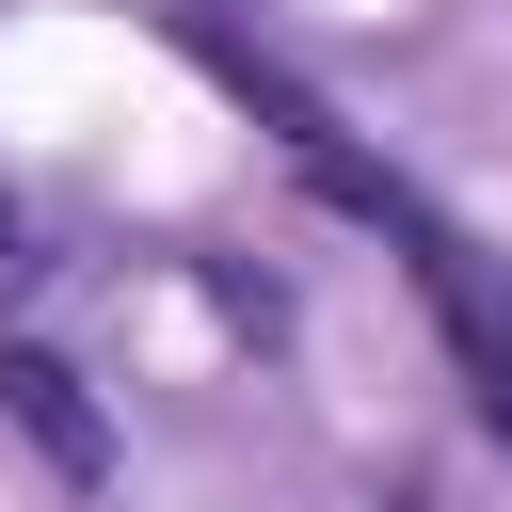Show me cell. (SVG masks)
Listing matches in <instances>:
<instances>
[{
  "label": "cell",
  "mask_w": 512,
  "mask_h": 512,
  "mask_svg": "<svg viewBox=\"0 0 512 512\" xmlns=\"http://www.w3.org/2000/svg\"><path fill=\"white\" fill-rule=\"evenodd\" d=\"M368 224L416 256V288H432V320H448V352H464V400L512 432V272H496V256H480L448 208H416L400 176H384V208H368Z\"/></svg>",
  "instance_id": "1"
},
{
  "label": "cell",
  "mask_w": 512,
  "mask_h": 512,
  "mask_svg": "<svg viewBox=\"0 0 512 512\" xmlns=\"http://www.w3.org/2000/svg\"><path fill=\"white\" fill-rule=\"evenodd\" d=\"M0 256H16V208H0Z\"/></svg>",
  "instance_id": "3"
},
{
  "label": "cell",
  "mask_w": 512,
  "mask_h": 512,
  "mask_svg": "<svg viewBox=\"0 0 512 512\" xmlns=\"http://www.w3.org/2000/svg\"><path fill=\"white\" fill-rule=\"evenodd\" d=\"M0 416L32 432V464H48V480H112V416H96V384H80L64 352L0 336Z\"/></svg>",
  "instance_id": "2"
}]
</instances>
